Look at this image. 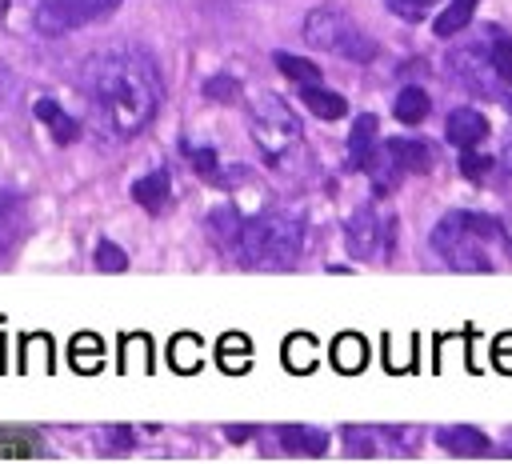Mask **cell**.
Segmentation results:
<instances>
[{"mask_svg":"<svg viewBox=\"0 0 512 464\" xmlns=\"http://www.w3.org/2000/svg\"><path fill=\"white\" fill-rule=\"evenodd\" d=\"M248 128H252V140L260 144L264 160H272V164L284 160L300 144V120H296V112L280 96H272V92H264V96L252 100Z\"/></svg>","mask_w":512,"mask_h":464,"instance_id":"3","label":"cell"},{"mask_svg":"<svg viewBox=\"0 0 512 464\" xmlns=\"http://www.w3.org/2000/svg\"><path fill=\"white\" fill-rule=\"evenodd\" d=\"M124 0H40L36 4V32L44 36H64L76 32L92 20H104L108 12H116Z\"/></svg>","mask_w":512,"mask_h":464,"instance_id":"6","label":"cell"},{"mask_svg":"<svg viewBox=\"0 0 512 464\" xmlns=\"http://www.w3.org/2000/svg\"><path fill=\"white\" fill-rule=\"evenodd\" d=\"M36 120H40V124H48V128H52V136H56L60 144H68V140H76V136H80V124H76L72 116H64L52 100H36Z\"/></svg>","mask_w":512,"mask_h":464,"instance_id":"16","label":"cell"},{"mask_svg":"<svg viewBox=\"0 0 512 464\" xmlns=\"http://www.w3.org/2000/svg\"><path fill=\"white\" fill-rule=\"evenodd\" d=\"M128 268V252H120L112 240L96 244V272H124Z\"/></svg>","mask_w":512,"mask_h":464,"instance_id":"25","label":"cell"},{"mask_svg":"<svg viewBox=\"0 0 512 464\" xmlns=\"http://www.w3.org/2000/svg\"><path fill=\"white\" fill-rule=\"evenodd\" d=\"M300 92H304V104H308L316 116H324V120H340V116L348 112V100L336 96V92H328L324 84H312V88H300Z\"/></svg>","mask_w":512,"mask_h":464,"instance_id":"15","label":"cell"},{"mask_svg":"<svg viewBox=\"0 0 512 464\" xmlns=\"http://www.w3.org/2000/svg\"><path fill=\"white\" fill-rule=\"evenodd\" d=\"M284 364L292 368V372H308L312 364H316V340L312 336H288V344H284Z\"/></svg>","mask_w":512,"mask_h":464,"instance_id":"21","label":"cell"},{"mask_svg":"<svg viewBox=\"0 0 512 464\" xmlns=\"http://www.w3.org/2000/svg\"><path fill=\"white\" fill-rule=\"evenodd\" d=\"M240 224H244V220H240V216H236V212H232L228 204H220V208H216V212L208 216V232L216 236V244H220V248H236Z\"/></svg>","mask_w":512,"mask_h":464,"instance_id":"18","label":"cell"},{"mask_svg":"<svg viewBox=\"0 0 512 464\" xmlns=\"http://www.w3.org/2000/svg\"><path fill=\"white\" fill-rule=\"evenodd\" d=\"M400 172H428L432 168V148L428 140H384Z\"/></svg>","mask_w":512,"mask_h":464,"instance_id":"11","label":"cell"},{"mask_svg":"<svg viewBox=\"0 0 512 464\" xmlns=\"http://www.w3.org/2000/svg\"><path fill=\"white\" fill-rule=\"evenodd\" d=\"M40 444L36 440H4L0 436V456H24V452H36Z\"/></svg>","mask_w":512,"mask_h":464,"instance_id":"32","label":"cell"},{"mask_svg":"<svg viewBox=\"0 0 512 464\" xmlns=\"http://www.w3.org/2000/svg\"><path fill=\"white\" fill-rule=\"evenodd\" d=\"M72 360H76V368H80V372H92V368L100 364V340L80 336V340L72 344Z\"/></svg>","mask_w":512,"mask_h":464,"instance_id":"26","label":"cell"},{"mask_svg":"<svg viewBox=\"0 0 512 464\" xmlns=\"http://www.w3.org/2000/svg\"><path fill=\"white\" fill-rule=\"evenodd\" d=\"M444 136L456 144V148H476L484 136H488V120L472 108H456L448 112V124H444Z\"/></svg>","mask_w":512,"mask_h":464,"instance_id":"8","label":"cell"},{"mask_svg":"<svg viewBox=\"0 0 512 464\" xmlns=\"http://www.w3.org/2000/svg\"><path fill=\"white\" fill-rule=\"evenodd\" d=\"M344 244H348V252L356 256V260H368V256H376V240H380V220H376V212L372 208H356L352 212V220H348V228H344Z\"/></svg>","mask_w":512,"mask_h":464,"instance_id":"7","label":"cell"},{"mask_svg":"<svg viewBox=\"0 0 512 464\" xmlns=\"http://www.w3.org/2000/svg\"><path fill=\"white\" fill-rule=\"evenodd\" d=\"M80 96L100 136L132 140L152 124L160 108V68L144 48H104L80 68Z\"/></svg>","mask_w":512,"mask_h":464,"instance_id":"1","label":"cell"},{"mask_svg":"<svg viewBox=\"0 0 512 464\" xmlns=\"http://www.w3.org/2000/svg\"><path fill=\"white\" fill-rule=\"evenodd\" d=\"M460 172H464L468 180H484V176L492 172V156H480L476 148H464V152H460Z\"/></svg>","mask_w":512,"mask_h":464,"instance_id":"27","label":"cell"},{"mask_svg":"<svg viewBox=\"0 0 512 464\" xmlns=\"http://www.w3.org/2000/svg\"><path fill=\"white\" fill-rule=\"evenodd\" d=\"M280 444H284L288 452L320 456V452L328 448V436H324V432H316V428H300V424H292V428H280Z\"/></svg>","mask_w":512,"mask_h":464,"instance_id":"17","label":"cell"},{"mask_svg":"<svg viewBox=\"0 0 512 464\" xmlns=\"http://www.w3.org/2000/svg\"><path fill=\"white\" fill-rule=\"evenodd\" d=\"M472 12H476V0H452V4L436 16V24H432V28H436V36H456V32L472 20Z\"/></svg>","mask_w":512,"mask_h":464,"instance_id":"20","label":"cell"},{"mask_svg":"<svg viewBox=\"0 0 512 464\" xmlns=\"http://www.w3.org/2000/svg\"><path fill=\"white\" fill-rule=\"evenodd\" d=\"M188 160L200 168L204 180H220V168H216V152L212 148H188Z\"/></svg>","mask_w":512,"mask_h":464,"instance_id":"29","label":"cell"},{"mask_svg":"<svg viewBox=\"0 0 512 464\" xmlns=\"http://www.w3.org/2000/svg\"><path fill=\"white\" fill-rule=\"evenodd\" d=\"M300 248H304V228L288 212H260V216L244 220L240 236H236L240 264L264 268V272L292 268L300 260Z\"/></svg>","mask_w":512,"mask_h":464,"instance_id":"2","label":"cell"},{"mask_svg":"<svg viewBox=\"0 0 512 464\" xmlns=\"http://www.w3.org/2000/svg\"><path fill=\"white\" fill-rule=\"evenodd\" d=\"M168 196H172V184H168V172L164 168H156V172H148V176H140L132 184V200L140 208H148V212H160L168 204Z\"/></svg>","mask_w":512,"mask_h":464,"instance_id":"9","label":"cell"},{"mask_svg":"<svg viewBox=\"0 0 512 464\" xmlns=\"http://www.w3.org/2000/svg\"><path fill=\"white\" fill-rule=\"evenodd\" d=\"M432 248H436V252L448 260V268H456V272H488V268H492V260H488L484 248H480V236L464 228L460 212H448V216L436 224Z\"/></svg>","mask_w":512,"mask_h":464,"instance_id":"5","label":"cell"},{"mask_svg":"<svg viewBox=\"0 0 512 464\" xmlns=\"http://www.w3.org/2000/svg\"><path fill=\"white\" fill-rule=\"evenodd\" d=\"M488 64H492V72H496L500 80L512 84V40H508V36H496V40H492V48H488Z\"/></svg>","mask_w":512,"mask_h":464,"instance_id":"24","label":"cell"},{"mask_svg":"<svg viewBox=\"0 0 512 464\" xmlns=\"http://www.w3.org/2000/svg\"><path fill=\"white\" fill-rule=\"evenodd\" d=\"M364 360H368V344H364L360 336H352V332L336 336V344H332V364H336L340 372H360Z\"/></svg>","mask_w":512,"mask_h":464,"instance_id":"13","label":"cell"},{"mask_svg":"<svg viewBox=\"0 0 512 464\" xmlns=\"http://www.w3.org/2000/svg\"><path fill=\"white\" fill-rule=\"evenodd\" d=\"M304 40L316 44V48H328L336 56H348V60H372L376 56V44L372 36H364L344 12L336 8H316L308 12L304 20Z\"/></svg>","mask_w":512,"mask_h":464,"instance_id":"4","label":"cell"},{"mask_svg":"<svg viewBox=\"0 0 512 464\" xmlns=\"http://www.w3.org/2000/svg\"><path fill=\"white\" fill-rule=\"evenodd\" d=\"M440 444L448 452H456V456H484L492 448L488 436L476 432V428H440Z\"/></svg>","mask_w":512,"mask_h":464,"instance_id":"12","label":"cell"},{"mask_svg":"<svg viewBox=\"0 0 512 464\" xmlns=\"http://www.w3.org/2000/svg\"><path fill=\"white\" fill-rule=\"evenodd\" d=\"M204 92H208V96H216V100H220V96H224V100H232V96H236V84H232V76H212Z\"/></svg>","mask_w":512,"mask_h":464,"instance_id":"31","label":"cell"},{"mask_svg":"<svg viewBox=\"0 0 512 464\" xmlns=\"http://www.w3.org/2000/svg\"><path fill=\"white\" fill-rule=\"evenodd\" d=\"M436 0H388V8L400 16V20H424V12L432 8Z\"/></svg>","mask_w":512,"mask_h":464,"instance_id":"30","label":"cell"},{"mask_svg":"<svg viewBox=\"0 0 512 464\" xmlns=\"http://www.w3.org/2000/svg\"><path fill=\"white\" fill-rule=\"evenodd\" d=\"M276 68H280L288 80H296L300 88H312V84H320V68H316L312 60H304V56H288V52H276Z\"/></svg>","mask_w":512,"mask_h":464,"instance_id":"19","label":"cell"},{"mask_svg":"<svg viewBox=\"0 0 512 464\" xmlns=\"http://www.w3.org/2000/svg\"><path fill=\"white\" fill-rule=\"evenodd\" d=\"M428 108H432V100H428V92L424 88H400V96H396V104H392V112H396V120L400 124H420L424 116H428Z\"/></svg>","mask_w":512,"mask_h":464,"instance_id":"14","label":"cell"},{"mask_svg":"<svg viewBox=\"0 0 512 464\" xmlns=\"http://www.w3.org/2000/svg\"><path fill=\"white\" fill-rule=\"evenodd\" d=\"M460 220H464V228H468V232H476L480 240H492V236H500V224H496V216H480V212H460Z\"/></svg>","mask_w":512,"mask_h":464,"instance_id":"28","label":"cell"},{"mask_svg":"<svg viewBox=\"0 0 512 464\" xmlns=\"http://www.w3.org/2000/svg\"><path fill=\"white\" fill-rule=\"evenodd\" d=\"M248 356H252V344H248L240 332H232V336L220 340V364H224L228 372H244V368H248Z\"/></svg>","mask_w":512,"mask_h":464,"instance_id":"22","label":"cell"},{"mask_svg":"<svg viewBox=\"0 0 512 464\" xmlns=\"http://www.w3.org/2000/svg\"><path fill=\"white\" fill-rule=\"evenodd\" d=\"M376 116L372 112H364V116H356V124H352V132H348V160L356 164V168H364L368 164V156L376 152Z\"/></svg>","mask_w":512,"mask_h":464,"instance_id":"10","label":"cell"},{"mask_svg":"<svg viewBox=\"0 0 512 464\" xmlns=\"http://www.w3.org/2000/svg\"><path fill=\"white\" fill-rule=\"evenodd\" d=\"M168 360L176 372H192L200 364V340L196 336H176L172 348H168Z\"/></svg>","mask_w":512,"mask_h":464,"instance_id":"23","label":"cell"}]
</instances>
